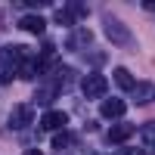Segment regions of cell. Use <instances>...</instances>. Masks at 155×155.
I'll return each mask as SVG.
<instances>
[{
  "instance_id": "cell-18",
  "label": "cell",
  "mask_w": 155,
  "mask_h": 155,
  "mask_svg": "<svg viewBox=\"0 0 155 155\" xmlns=\"http://www.w3.org/2000/svg\"><path fill=\"white\" fill-rule=\"evenodd\" d=\"M115 155H137V152H130V149H121V152H115Z\"/></svg>"
},
{
  "instance_id": "cell-9",
  "label": "cell",
  "mask_w": 155,
  "mask_h": 155,
  "mask_svg": "<svg viewBox=\"0 0 155 155\" xmlns=\"http://www.w3.org/2000/svg\"><path fill=\"white\" fill-rule=\"evenodd\" d=\"M19 28H22V31H28V34H44L47 22H44L41 16H22V19H19Z\"/></svg>"
},
{
  "instance_id": "cell-6",
  "label": "cell",
  "mask_w": 155,
  "mask_h": 155,
  "mask_svg": "<svg viewBox=\"0 0 155 155\" xmlns=\"http://www.w3.org/2000/svg\"><path fill=\"white\" fill-rule=\"evenodd\" d=\"M99 112H102V118H121V115L127 112V102L118 99V96H106L102 106H99Z\"/></svg>"
},
{
  "instance_id": "cell-5",
  "label": "cell",
  "mask_w": 155,
  "mask_h": 155,
  "mask_svg": "<svg viewBox=\"0 0 155 155\" xmlns=\"http://www.w3.org/2000/svg\"><path fill=\"white\" fill-rule=\"evenodd\" d=\"M65 124H68V115L65 112H56V109H50L44 118H41V127H44V130H53V134L65 130Z\"/></svg>"
},
{
  "instance_id": "cell-8",
  "label": "cell",
  "mask_w": 155,
  "mask_h": 155,
  "mask_svg": "<svg viewBox=\"0 0 155 155\" xmlns=\"http://www.w3.org/2000/svg\"><path fill=\"white\" fill-rule=\"evenodd\" d=\"M130 137H134V124H115V127H109V134H106V140H109L112 146L127 143Z\"/></svg>"
},
{
  "instance_id": "cell-7",
  "label": "cell",
  "mask_w": 155,
  "mask_h": 155,
  "mask_svg": "<svg viewBox=\"0 0 155 155\" xmlns=\"http://www.w3.org/2000/svg\"><path fill=\"white\" fill-rule=\"evenodd\" d=\"M59 90H62V84L56 81V74H53V78H50V84H44L41 90H37L34 102H37V106H50V102H53V99L59 96Z\"/></svg>"
},
{
  "instance_id": "cell-4",
  "label": "cell",
  "mask_w": 155,
  "mask_h": 155,
  "mask_svg": "<svg viewBox=\"0 0 155 155\" xmlns=\"http://www.w3.org/2000/svg\"><path fill=\"white\" fill-rule=\"evenodd\" d=\"M31 118H34V106L22 102V106H16V109H12V115H9V127H12V130H22V127L31 124Z\"/></svg>"
},
{
  "instance_id": "cell-17",
  "label": "cell",
  "mask_w": 155,
  "mask_h": 155,
  "mask_svg": "<svg viewBox=\"0 0 155 155\" xmlns=\"http://www.w3.org/2000/svg\"><path fill=\"white\" fill-rule=\"evenodd\" d=\"M25 155H41V149H25Z\"/></svg>"
},
{
  "instance_id": "cell-1",
  "label": "cell",
  "mask_w": 155,
  "mask_h": 155,
  "mask_svg": "<svg viewBox=\"0 0 155 155\" xmlns=\"http://www.w3.org/2000/svg\"><path fill=\"white\" fill-rule=\"evenodd\" d=\"M102 25H106V34H109V41H112V44H118V47H130V44H134L130 31L124 28V22H121L118 16H112V12H102Z\"/></svg>"
},
{
  "instance_id": "cell-14",
  "label": "cell",
  "mask_w": 155,
  "mask_h": 155,
  "mask_svg": "<svg viewBox=\"0 0 155 155\" xmlns=\"http://www.w3.org/2000/svg\"><path fill=\"white\" fill-rule=\"evenodd\" d=\"M143 140H146V146H155V121L143 124Z\"/></svg>"
},
{
  "instance_id": "cell-2",
  "label": "cell",
  "mask_w": 155,
  "mask_h": 155,
  "mask_svg": "<svg viewBox=\"0 0 155 155\" xmlns=\"http://www.w3.org/2000/svg\"><path fill=\"white\" fill-rule=\"evenodd\" d=\"M106 87H109V81H106V74H99V71H90L84 81H81V93L87 96V99H102L106 96Z\"/></svg>"
},
{
  "instance_id": "cell-12",
  "label": "cell",
  "mask_w": 155,
  "mask_h": 155,
  "mask_svg": "<svg viewBox=\"0 0 155 155\" xmlns=\"http://www.w3.org/2000/svg\"><path fill=\"white\" fill-rule=\"evenodd\" d=\"M149 99H155V84H137L134 87V102H149Z\"/></svg>"
},
{
  "instance_id": "cell-11",
  "label": "cell",
  "mask_w": 155,
  "mask_h": 155,
  "mask_svg": "<svg viewBox=\"0 0 155 155\" xmlns=\"http://www.w3.org/2000/svg\"><path fill=\"white\" fill-rule=\"evenodd\" d=\"M78 143V134L74 130H59V134H53V149H68V146H74Z\"/></svg>"
},
{
  "instance_id": "cell-15",
  "label": "cell",
  "mask_w": 155,
  "mask_h": 155,
  "mask_svg": "<svg viewBox=\"0 0 155 155\" xmlns=\"http://www.w3.org/2000/svg\"><path fill=\"white\" fill-rule=\"evenodd\" d=\"M9 78H12V68H9V65H3V62H0V84H6Z\"/></svg>"
},
{
  "instance_id": "cell-13",
  "label": "cell",
  "mask_w": 155,
  "mask_h": 155,
  "mask_svg": "<svg viewBox=\"0 0 155 155\" xmlns=\"http://www.w3.org/2000/svg\"><path fill=\"white\" fill-rule=\"evenodd\" d=\"M115 84H118L121 90H134L137 81H134V74L127 71V68H115Z\"/></svg>"
},
{
  "instance_id": "cell-10",
  "label": "cell",
  "mask_w": 155,
  "mask_h": 155,
  "mask_svg": "<svg viewBox=\"0 0 155 155\" xmlns=\"http://www.w3.org/2000/svg\"><path fill=\"white\" fill-rule=\"evenodd\" d=\"M90 41H93V34H90L87 28H74V31L68 34V41H65V47H68V50H78V47H87Z\"/></svg>"
},
{
  "instance_id": "cell-16",
  "label": "cell",
  "mask_w": 155,
  "mask_h": 155,
  "mask_svg": "<svg viewBox=\"0 0 155 155\" xmlns=\"http://www.w3.org/2000/svg\"><path fill=\"white\" fill-rule=\"evenodd\" d=\"M143 9H149V12H152V9H155V0H146V3H143Z\"/></svg>"
},
{
  "instance_id": "cell-3",
  "label": "cell",
  "mask_w": 155,
  "mask_h": 155,
  "mask_svg": "<svg viewBox=\"0 0 155 155\" xmlns=\"http://www.w3.org/2000/svg\"><path fill=\"white\" fill-rule=\"evenodd\" d=\"M87 16V6L84 3H68V6H62V9H56V22L59 25H78V19H84Z\"/></svg>"
}]
</instances>
